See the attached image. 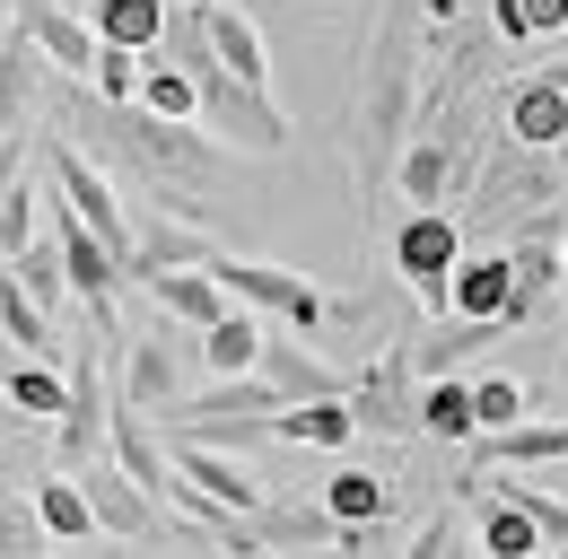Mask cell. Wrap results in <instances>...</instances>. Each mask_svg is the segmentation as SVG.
Returning <instances> with one entry per match:
<instances>
[{
    "label": "cell",
    "mask_w": 568,
    "mask_h": 559,
    "mask_svg": "<svg viewBox=\"0 0 568 559\" xmlns=\"http://www.w3.org/2000/svg\"><path fill=\"white\" fill-rule=\"evenodd\" d=\"M53 123L62 132H88V157H105L141 202L158 210H184L193 218V193H211L219 175H227V149L202 140L193 123H175V114H149L141 96H79L71 79L53 88Z\"/></svg>",
    "instance_id": "obj_1"
},
{
    "label": "cell",
    "mask_w": 568,
    "mask_h": 559,
    "mask_svg": "<svg viewBox=\"0 0 568 559\" xmlns=\"http://www.w3.org/2000/svg\"><path fill=\"white\" fill-rule=\"evenodd\" d=\"M420 35H428V0H385V27L367 44V79H358V105H351V157H358V193H376V175L403 157L412 140V96L437 62H420Z\"/></svg>",
    "instance_id": "obj_2"
},
{
    "label": "cell",
    "mask_w": 568,
    "mask_h": 559,
    "mask_svg": "<svg viewBox=\"0 0 568 559\" xmlns=\"http://www.w3.org/2000/svg\"><path fill=\"white\" fill-rule=\"evenodd\" d=\"M455 263H464V227H455L446 202H420L403 227H394V272H403V288L420 297L428 315L455 306Z\"/></svg>",
    "instance_id": "obj_3"
},
{
    "label": "cell",
    "mask_w": 568,
    "mask_h": 559,
    "mask_svg": "<svg viewBox=\"0 0 568 559\" xmlns=\"http://www.w3.org/2000/svg\"><path fill=\"white\" fill-rule=\"evenodd\" d=\"M123 403L141 411H175L184 403V349H175V315L158 306V324L123 333Z\"/></svg>",
    "instance_id": "obj_4"
},
{
    "label": "cell",
    "mask_w": 568,
    "mask_h": 559,
    "mask_svg": "<svg viewBox=\"0 0 568 559\" xmlns=\"http://www.w3.org/2000/svg\"><path fill=\"white\" fill-rule=\"evenodd\" d=\"M412 349L394 342L385 358H367L351 376V411H358V428H376V437H412L420 428V394H412Z\"/></svg>",
    "instance_id": "obj_5"
},
{
    "label": "cell",
    "mask_w": 568,
    "mask_h": 559,
    "mask_svg": "<svg viewBox=\"0 0 568 559\" xmlns=\"http://www.w3.org/2000/svg\"><path fill=\"white\" fill-rule=\"evenodd\" d=\"M507 263H516V306H507V324H534V315L560 297V280H568V227L560 218L516 227V236H507Z\"/></svg>",
    "instance_id": "obj_6"
},
{
    "label": "cell",
    "mask_w": 568,
    "mask_h": 559,
    "mask_svg": "<svg viewBox=\"0 0 568 559\" xmlns=\"http://www.w3.org/2000/svg\"><path fill=\"white\" fill-rule=\"evenodd\" d=\"M211 272L227 280V297H236V306H263V315H281V324H297V333H315V324L333 315V306H324L297 272H281V263H236V254H219Z\"/></svg>",
    "instance_id": "obj_7"
},
{
    "label": "cell",
    "mask_w": 568,
    "mask_h": 559,
    "mask_svg": "<svg viewBox=\"0 0 568 559\" xmlns=\"http://www.w3.org/2000/svg\"><path fill=\"white\" fill-rule=\"evenodd\" d=\"M498 123H507V140H525V149H568V79L551 62L534 70V79H516L498 96Z\"/></svg>",
    "instance_id": "obj_8"
},
{
    "label": "cell",
    "mask_w": 568,
    "mask_h": 559,
    "mask_svg": "<svg viewBox=\"0 0 568 559\" xmlns=\"http://www.w3.org/2000/svg\"><path fill=\"white\" fill-rule=\"evenodd\" d=\"M175 263H219V236L211 227H193L184 210H141V236H132V280L149 272H175Z\"/></svg>",
    "instance_id": "obj_9"
},
{
    "label": "cell",
    "mask_w": 568,
    "mask_h": 559,
    "mask_svg": "<svg viewBox=\"0 0 568 559\" xmlns=\"http://www.w3.org/2000/svg\"><path fill=\"white\" fill-rule=\"evenodd\" d=\"M473 472H525V464H568V419H516V428H481Z\"/></svg>",
    "instance_id": "obj_10"
},
{
    "label": "cell",
    "mask_w": 568,
    "mask_h": 559,
    "mask_svg": "<svg viewBox=\"0 0 568 559\" xmlns=\"http://www.w3.org/2000/svg\"><path fill=\"white\" fill-rule=\"evenodd\" d=\"M18 27L44 44V62L62 70V79H88V70H97V44H105L97 18H71L62 0H18Z\"/></svg>",
    "instance_id": "obj_11"
},
{
    "label": "cell",
    "mask_w": 568,
    "mask_h": 559,
    "mask_svg": "<svg viewBox=\"0 0 568 559\" xmlns=\"http://www.w3.org/2000/svg\"><path fill=\"white\" fill-rule=\"evenodd\" d=\"M507 306H516V263H507V245H498V254H464L446 315H490V324H507ZM507 333H516V324H507Z\"/></svg>",
    "instance_id": "obj_12"
},
{
    "label": "cell",
    "mask_w": 568,
    "mask_h": 559,
    "mask_svg": "<svg viewBox=\"0 0 568 559\" xmlns=\"http://www.w3.org/2000/svg\"><path fill=\"white\" fill-rule=\"evenodd\" d=\"M263 306H227L211 333H202V358H211V376H254L263 367Z\"/></svg>",
    "instance_id": "obj_13"
},
{
    "label": "cell",
    "mask_w": 568,
    "mask_h": 559,
    "mask_svg": "<svg viewBox=\"0 0 568 559\" xmlns=\"http://www.w3.org/2000/svg\"><path fill=\"white\" fill-rule=\"evenodd\" d=\"M281 403H288V394L254 367V376H219L202 403H175V419H272Z\"/></svg>",
    "instance_id": "obj_14"
},
{
    "label": "cell",
    "mask_w": 568,
    "mask_h": 559,
    "mask_svg": "<svg viewBox=\"0 0 568 559\" xmlns=\"http://www.w3.org/2000/svg\"><path fill=\"white\" fill-rule=\"evenodd\" d=\"M202 18H211L219 62L236 70V79H254V88H272V53H263V27H254L245 9H227V0H202Z\"/></svg>",
    "instance_id": "obj_15"
},
{
    "label": "cell",
    "mask_w": 568,
    "mask_h": 559,
    "mask_svg": "<svg viewBox=\"0 0 568 559\" xmlns=\"http://www.w3.org/2000/svg\"><path fill=\"white\" fill-rule=\"evenodd\" d=\"M36 507H44V533H53V542H88V533H105V525H97V498H88V481H79L71 464L36 481Z\"/></svg>",
    "instance_id": "obj_16"
},
{
    "label": "cell",
    "mask_w": 568,
    "mask_h": 559,
    "mask_svg": "<svg viewBox=\"0 0 568 559\" xmlns=\"http://www.w3.org/2000/svg\"><path fill=\"white\" fill-rule=\"evenodd\" d=\"M36 70H53V62H44V44H36L27 27H9V35H0V132L27 123V105H36Z\"/></svg>",
    "instance_id": "obj_17"
},
{
    "label": "cell",
    "mask_w": 568,
    "mask_h": 559,
    "mask_svg": "<svg viewBox=\"0 0 568 559\" xmlns=\"http://www.w3.org/2000/svg\"><path fill=\"white\" fill-rule=\"evenodd\" d=\"M420 428H428V437H446V446H473V437H481L473 385H464V376H428V385H420Z\"/></svg>",
    "instance_id": "obj_18"
},
{
    "label": "cell",
    "mask_w": 568,
    "mask_h": 559,
    "mask_svg": "<svg viewBox=\"0 0 568 559\" xmlns=\"http://www.w3.org/2000/svg\"><path fill=\"white\" fill-rule=\"evenodd\" d=\"M498 333H507V324H490V315H437V333H428L412 358H420V376H455V367H464L473 349H490Z\"/></svg>",
    "instance_id": "obj_19"
},
{
    "label": "cell",
    "mask_w": 568,
    "mask_h": 559,
    "mask_svg": "<svg viewBox=\"0 0 568 559\" xmlns=\"http://www.w3.org/2000/svg\"><path fill=\"white\" fill-rule=\"evenodd\" d=\"M88 18H97V35H105V44L158 53V44H166V18H175V0H97Z\"/></svg>",
    "instance_id": "obj_20"
},
{
    "label": "cell",
    "mask_w": 568,
    "mask_h": 559,
    "mask_svg": "<svg viewBox=\"0 0 568 559\" xmlns=\"http://www.w3.org/2000/svg\"><path fill=\"white\" fill-rule=\"evenodd\" d=\"M263 376L281 385L288 403H315V394H351V385H342V376H333V367H324V358H315L306 342H263Z\"/></svg>",
    "instance_id": "obj_21"
},
{
    "label": "cell",
    "mask_w": 568,
    "mask_h": 559,
    "mask_svg": "<svg viewBox=\"0 0 568 559\" xmlns=\"http://www.w3.org/2000/svg\"><path fill=\"white\" fill-rule=\"evenodd\" d=\"M245 525H254V542H263V551H272V542H333V533H342V516L324 507V489H315L306 507H254Z\"/></svg>",
    "instance_id": "obj_22"
},
{
    "label": "cell",
    "mask_w": 568,
    "mask_h": 559,
    "mask_svg": "<svg viewBox=\"0 0 568 559\" xmlns=\"http://www.w3.org/2000/svg\"><path fill=\"white\" fill-rule=\"evenodd\" d=\"M324 507H333L342 525H385V516H394V481H385V472H358V464H342V472L324 481Z\"/></svg>",
    "instance_id": "obj_23"
},
{
    "label": "cell",
    "mask_w": 568,
    "mask_h": 559,
    "mask_svg": "<svg viewBox=\"0 0 568 559\" xmlns=\"http://www.w3.org/2000/svg\"><path fill=\"white\" fill-rule=\"evenodd\" d=\"M481 551H490V559H534V551H551V542H542L534 507H516V498L498 489L490 507H481Z\"/></svg>",
    "instance_id": "obj_24"
},
{
    "label": "cell",
    "mask_w": 568,
    "mask_h": 559,
    "mask_svg": "<svg viewBox=\"0 0 568 559\" xmlns=\"http://www.w3.org/2000/svg\"><path fill=\"white\" fill-rule=\"evenodd\" d=\"M9 403H18V411H36V419H62V411H71V376H53V367H44V349H27V358L9 367Z\"/></svg>",
    "instance_id": "obj_25"
},
{
    "label": "cell",
    "mask_w": 568,
    "mask_h": 559,
    "mask_svg": "<svg viewBox=\"0 0 568 559\" xmlns=\"http://www.w3.org/2000/svg\"><path fill=\"white\" fill-rule=\"evenodd\" d=\"M9 272L36 288V306H44V315H53L62 297H79V288H71V263H62V236H36L27 254H9Z\"/></svg>",
    "instance_id": "obj_26"
},
{
    "label": "cell",
    "mask_w": 568,
    "mask_h": 559,
    "mask_svg": "<svg viewBox=\"0 0 568 559\" xmlns=\"http://www.w3.org/2000/svg\"><path fill=\"white\" fill-rule=\"evenodd\" d=\"M53 202V184H36L27 166H18V184L0 193V254H27L36 245V210Z\"/></svg>",
    "instance_id": "obj_27"
},
{
    "label": "cell",
    "mask_w": 568,
    "mask_h": 559,
    "mask_svg": "<svg viewBox=\"0 0 568 559\" xmlns=\"http://www.w3.org/2000/svg\"><path fill=\"white\" fill-rule=\"evenodd\" d=\"M141 70H149V53H132V44H97V70H88V88L97 96H141Z\"/></svg>",
    "instance_id": "obj_28"
},
{
    "label": "cell",
    "mask_w": 568,
    "mask_h": 559,
    "mask_svg": "<svg viewBox=\"0 0 568 559\" xmlns=\"http://www.w3.org/2000/svg\"><path fill=\"white\" fill-rule=\"evenodd\" d=\"M473 403H481V428H516V419L534 411V403H525V385H507V376H481V385H473Z\"/></svg>",
    "instance_id": "obj_29"
},
{
    "label": "cell",
    "mask_w": 568,
    "mask_h": 559,
    "mask_svg": "<svg viewBox=\"0 0 568 559\" xmlns=\"http://www.w3.org/2000/svg\"><path fill=\"white\" fill-rule=\"evenodd\" d=\"M507 498H516V507H534V525H542V542H551V551H568V498L525 489V481H507Z\"/></svg>",
    "instance_id": "obj_30"
},
{
    "label": "cell",
    "mask_w": 568,
    "mask_h": 559,
    "mask_svg": "<svg viewBox=\"0 0 568 559\" xmlns=\"http://www.w3.org/2000/svg\"><path fill=\"white\" fill-rule=\"evenodd\" d=\"M36 533H44V507H36V498H9V489H0V551H27Z\"/></svg>",
    "instance_id": "obj_31"
},
{
    "label": "cell",
    "mask_w": 568,
    "mask_h": 559,
    "mask_svg": "<svg viewBox=\"0 0 568 559\" xmlns=\"http://www.w3.org/2000/svg\"><path fill=\"white\" fill-rule=\"evenodd\" d=\"M446 542H455V507H437L420 533H412V559H446Z\"/></svg>",
    "instance_id": "obj_32"
},
{
    "label": "cell",
    "mask_w": 568,
    "mask_h": 559,
    "mask_svg": "<svg viewBox=\"0 0 568 559\" xmlns=\"http://www.w3.org/2000/svg\"><path fill=\"white\" fill-rule=\"evenodd\" d=\"M525 18H534V35H560V27H568V0H525Z\"/></svg>",
    "instance_id": "obj_33"
},
{
    "label": "cell",
    "mask_w": 568,
    "mask_h": 559,
    "mask_svg": "<svg viewBox=\"0 0 568 559\" xmlns=\"http://www.w3.org/2000/svg\"><path fill=\"white\" fill-rule=\"evenodd\" d=\"M560 367H568V358H560Z\"/></svg>",
    "instance_id": "obj_34"
}]
</instances>
